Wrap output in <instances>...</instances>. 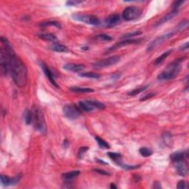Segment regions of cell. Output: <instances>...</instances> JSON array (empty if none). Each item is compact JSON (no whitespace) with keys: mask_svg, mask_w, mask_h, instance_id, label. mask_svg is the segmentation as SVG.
I'll use <instances>...</instances> for the list:
<instances>
[{"mask_svg":"<svg viewBox=\"0 0 189 189\" xmlns=\"http://www.w3.org/2000/svg\"><path fill=\"white\" fill-rule=\"evenodd\" d=\"M89 102L90 103V104L93 106L94 108H98V109H105V106L104 104H103L102 103L98 102L97 101H89Z\"/></svg>","mask_w":189,"mask_h":189,"instance_id":"cell-31","label":"cell"},{"mask_svg":"<svg viewBox=\"0 0 189 189\" xmlns=\"http://www.w3.org/2000/svg\"><path fill=\"white\" fill-rule=\"evenodd\" d=\"M174 36V33H168L165 34V35L161 36L157 38L156 39H154V41H152V42L149 43V45L147 46L146 51L147 52H151V51L154 50L155 48H157L159 46H160L161 44H163L165 42L169 39L170 38H171Z\"/></svg>","mask_w":189,"mask_h":189,"instance_id":"cell-7","label":"cell"},{"mask_svg":"<svg viewBox=\"0 0 189 189\" xmlns=\"http://www.w3.org/2000/svg\"><path fill=\"white\" fill-rule=\"evenodd\" d=\"M81 76L84 78H92V79H98L100 78V75L95 73H84L81 74Z\"/></svg>","mask_w":189,"mask_h":189,"instance_id":"cell-28","label":"cell"},{"mask_svg":"<svg viewBox=\"0 0 189 189\" xmlns=\"http://www.w3.org/2000/svg\"><path fill=\"white\" fill-rule=\"evenodd\" d=\"M87 147H82L81 148L80 151H79L78 152V157L79 158H81L82 157V155L85 153V152H87Z\"/></svg>","mask_w":189,"mask_h":189,"instance_id":"cell-38","label":"cell"},{"mask_svg":"<svg viewBox=\"0 0 189 189\" xmlns=\"http://www.w3.org/2000/svg\"><path fill=\"white\" fill-rule=\"evenodd\" d=\"M188 42H186V43H185L183 45H182L181 47H180V50H186V49H188Z\"/></svg>","mask_w":189,"mask_h":189,"instance_id":"cell-41","label":"cell"},{"mask_svg":"<svg viewBox=\"0 0 189 189\" xmlns=\"http://www.w3.org/2000/svg\"><path fill=\"white\" fill-rule=\"evenodd\" d=\"M120 60H121L120 56H111V57L105 58V59L101 60V61H98V62L93 64V67L94 68L97 69L108 67L113 66L114 64L119 62Z\"/></svg>","mask_w":189,"mask_h":189,"instance_id":"cell-6","label":"cell"},{"mask_svg":"<svg viewBox=\"0 0 189 189\" xmlns=\"http://www.w3.org/2000/svg\"><path fill=\"white\" fill-rule=\"evenodd\" d=\"M50 49L57 53H66L68 51L67 47L66 46L59 44V43H53L52 45H50Z\"/></svg>","mask_w":189,"mask_h":189,"instance_id":"cell-17","label":"cell"},{"mask_svg":"<svg viewBox=\"0 0 189 189\" xmlns=\"http://www.w3.org/2000/svg\"><path fill=\"white\" fill-rule=\"evenodd\" d=\"M188 22L187 20H185L183 22H181L180 24H179L178 27H177V31H183V30H185V28L188 27Z\"/></svg>","mask_w":189,"mask_h":189,"instance_id":"cell-35","label":"cell"},{"mask_svg":"<svg viewBox=\"0 0 189 189\" xmlns=\"http://www.w3.org/2000/svg\"><path fill=\"white\" fill-rule=\"evenodd\" d=\"M110 188H117V187L115 186V185H114V184H111Z\"/></svg>","mask_w":189,"mask_h":189,"instance_id":"cell-43","label":"cell"},{"mask_svg":"<svg viewBox=\"0 0 189 189\" xmlns=\"http://www.w3.org/2000/svg\"><path fill=\"white\" fill-rule=\"evenodd\" d=\"M172 51H173L172 50H170L167 51V52L163 53V54L161 55L160 56H159V57H158V58H157V59L155 60V61H154V64H155V65H158V64H160L162 63L163 61H164V60L166 59V58H167L168 56H169L170 54H171Z\"/></svg>","mask_w":189,"mask_h":189,"instance_id":"cell-24","label":"cell"},{"mask_svg":"<svg viewBox=\"0 0 189 189\" xmlns=\"http://www.w3.org/2000/svg\"><path fill=\"white\" fill-rule=\"evenodd\" d=\"M40 65H41V67L42 68L43 71H44V74H45V75H46V76L47 77V78L49 79V81H50V83L52 84L53 85H54L55 87H58V84H56V81H55L54 76H53V74L52 73V72L50 71V69L48 68V67L47 66V65H46L45 64H44L43 62H41Z\"/></svg>","mask_w":189,"mask_h":189,"instance_id":"cell-12","label":"cell"},{"mask_svg":"<svg viewBox=\"0 0 189 189\" xmlns=\"http://www.w3.org/2000/svg\"><path fill=\"white\" fill-rule=\"evenodd\" d=\"M177 13H178V10L173 9L172 11H171V12H169V13H168V14L166 15V16H163V18H161V19L159 20V21H158L157 23H156L155 26H159V25H163V24L166 23V22H168L169 20L172 19L174 17L176 16Z\"/></svg>","mask_w":189,"mask_h":189,"instance_id":"cell-14","label":"cell"},{"mask_svg":"<svg viewBox=\"0 0 189 189\" xmlns=\"http://www.w3.org/2000/svg\"><path fill=\"white\" fill-rule=\"evenodd\" d=\"M187 157V154L184 152H175L170 155V158L174 163L182 160L185 159Z\"/></svg>","mask_w":189,"mask_h":189,"instance_id":"cell-16","label":"cell"},{"mask_svg":"<svg viewBox=\"0 0 189 189\" xmlns=\"http://www.w3.org/2000/svg\"><path fill=\"white\" fill-rule=\"evenodd\" d=\"M139 152H140V154H141L142 156H143V157H150V156L153 154L152 151L149 148H147V147L140 148V150H139Z\"/></svg>","mask_w":189,"mask_h":189,"instance_id":"cell-26","label":"cell"},{"mask_svg":"<svg viewBox=\"0 0 189 189\" xmlns=\"http://www.w3.org/2000/svg\"><path fill=\"white\" fill-rule=\"evenodd\" d=\"M70 90L73 92H78V93H89L93 92L94 89L88 88V87H71Z\"/></svg>","mask_w":189,"mask_h":189,"instance_id":"cell-21","label":"cell"},{"mask_svg":"<svg viewBox=\"0 0 189 189\" xmlns=\"http://www.w3.org/2000/svg\"><path fill=\"white\" fill-rule=\"evenodd\" d=\"M153 188H161V185H160V183H159V182H156V183H154V185H153Z\"/></svg>","mask_w":189,"mask_h":189,"instance_id":"cell-42","label":"cell"},{"mask_svg":"<svg viewBox=\"0 0 189 189\" xmlns=\"http://www.w3.org/2000/svg\"><path fill=\"white\" fill-rule=\"evenodd\" d=\"M1 40L4 44V47L8 54L9 69L11 70L13 81L19 87H25L27 83V70L25 64L16 56L13 48L6 39L2 37Z\"/></svg>","mask_w":189,"mask_h":189,"instance_id":"cell-1","label":"cell"},{"mask_svg":"<svg viewBox=\"0 0 189 189\" xmlns=\"http://www.w3.org/2000/svg\"><path fill=\"white\" fill-rule=\"evenodd\" d=\"M41 26L42 27H47V26H55L57 27L58 28L61 27V25L60 24L57 22H43V23L41 24Z\"/></svg>","mask_w":189,"mask_h":189,"instance_id":"cell-34","label":"cell"},{"mask_svg":"<svg viewBox=\"0 0 189 189\" xmlns=\"http://www.w3.org/2000/svg\"><path fill=\"white\" fill-rule=\"evenodd\" d=\"M24 118H25V123H26L27 125H29L30 124V123L33 122V113H32V111H25V116H24Z\"/></svg>","mask_w":189,"mask_h":189,"instance_id":"cell-29","label":"cell"},{"mask_svg":"<svg viewBox=\"0 0 189 189\" xmlns=\"http://www.w3.org/2000/svg\"><path fill=\"white\" fill-rule=\"evenodd\" d=\"M63 112L66 118L71 120H75L79 118L81 115V111L78 107L72 104H67L63 107Z\"/></svg>","mask_w":189,"mask_h":189,"instance_id":"cell-5","label":"cell"},{"mask_svg":"<svg viewBox=\"0 0 189 189\" xmlns=\"http://www.w3.org/2000/svg\"><path fill=\"white\" fill-rule=\"evenodd\" d=\"M39 37L43 40L49 41V42H56L57 41V38L54 34L52 33H42L39 35Z\"/></svg>","mask_w":189,"mask_h":189,"instance_id":"cell-22","label":"cell"},{"mask_svg":"<svg viewBox=\"0 0 189 189\" xmlns=\"http://www.w3.org/2000/svg\"><path fill=\"white\" fill-rule=\"evenodd\" d=\"M95 140H96V141H97L98 144V146L101 148V149H109V148H110L109 144H108L105 140H104L102 138H101V137H95Z\"/></svg>","mask_w":189,"mask_h":189,"instance_id":"cell-27","label":"cell"},{"mask_svg":"<svg viewBox=\"0 0 189 189\" xmlns=\"http://www.w3.org/2000/svg\"><path fill=\"white\" fill-rule=\"evenodd\" d=\"M180 61V60H177L168 65L166 70H163V72L158 75L157 78L161 81H167L174 78L181 70Z\"/></svg>","mask_w":189,"mask_h":189,"instance_id":"cell-3","label":"cell"},{"mask_svg":"<svg viewBox=\"0 0 189 189\" xmlns=\"http://www.w3.org/2000/svg\"><path fill=\"white\" fill-rule=\"evenodd\" d=\"M174 166L175 169H176L177 172L179 175L183 177L186 176L188 171V163L186 162V160L185 159L177 161V162H175Z\"/></svg>","mask_w":189,"mask_h":189,"instance_id":"cell-10","label":"cell"},{"mask_svg":"<svg viewBox=\"0 0 189 189\" xmlns=\"http://www.w3.org/2000/svg\"><path fill=\"white\" fill-rule=\"evenodd\" d=\"M142 34L141 31H136V32H133V33H126L125 35H123V36L121 37L122 39H124V40H126V39H131V38L136 36H139Z\"/></svg>","mask_w":189,"mask_h":189,"instance_id":"cell-30","label":"cell"},{"mask_svg":"<svg viewBox=\"0 0 189 189\" xmlns=\"http://www.w3.org/2000/svg\"><path fill=\"white\" fill-rule=\"evenodd\" d=\"M147 87H148V86H145V87H140V88L135 89H134V90H132V92H130L129 93V95H136V94L141 93L142 92L145 91Z\"/></svg>","mask_w":189,"mask_h":189,"instance_id":"cell-33","label":"cell"},{"mask_svg":"<svg viewBox=\"0 0 189 189\" xmlns=\"http://www.w3.org/2000/svg\"><path fill=\"white\" fill-rule=\"evenodd\" d=\"M177 188H180V189H185L188 188V185H187V183H185V181L183 180H180V181L178 182L177 185Z\"/></svg>","mask_w":189,"mask_h":189,"instance_id":"cell-36","label":"cell"},{"mask_svg":"<svg viewBox=\"0 0 189 189\" xmlns=\"http://www.w3.org/2000/svg\"><path fill=\"white\" fill-rule=\"evenodd\" d=\"M143 39H126V40H123L121 42L117 43V44H114L112 47H111L110 48H109L108 50L109 51H113L117 49H119V48L125 47V46L129 45V44H137V43H140Z\"/></svg>","mask_w":189,"mask_h":189,"instance_id":"cell-11","label":"cell"},{"mask_svg":"<svg viewBox=\"0 0 189 189\" xmlns=\"http://www.w3.org/2000/svg\"><path fill=\"white\" fill-rule=\"evenodd\" d=\"M1 183L4 186H8L13 185V179H11L5 175H1Z\"/></svg>","mask_w":189,"mask_h":189,"instance_id":"cell-25","label":"cell"},{"mask_svg":"<svg viewBox=\"0 0 189 189\" xmlns=\"http://www.w3.org/2000/svg\"><path fill=\"white\" fill-rule=\"evenodd\" d=\"M141 13V10L137 7H128L123 12V18L126 21H132L138 18Z\"/></svg>","mask_w":189,"mask_h":189,"instance_id":"cell-4","label":"cell"},{"mask_svg":"<svg viewBox=\"0 0 189 189\" xmlns=\"http://www.w3.org/2000/svg\"><path fill=\"white\" fill-rule=\"evenodd\" d=\"M94 171H95V172H97V173H98V174H101L106 175V176H109V175H110V174L108 173L107 171H104V170H101V169H94Z\"/></svg>","mask_w":189,"mask_h":189,"instance_id":"cell-37","label":"cell"},{"mask_svg":"<svg viewBox=\"0 0 189 189\" xmlns=\"http://www.w3.org/2000/svg\"><path fill=\"white\" fill-rule=\"evenodd\" d=\"M97 39L100 41H103V42H109V41L112 40V37L107 35V34H100L98 36Z\"/></svg>","mask_w":189,"mask_h":189,"instance_id":"cell-32","label":"cell"},{"mask_svg":"<svg viewBox=\"0 0 189 189\" xmlns=\"http://www.w3.org/2000/svg\"><path fill=\"white\" fill-rule=\"evenodd\" d=\"M121 21V17L118 14H112L109 16L105 20V24L107 26L112 27L118 24Z\"/></svg>","mask_w":189,"mask_h":189,"instance_id":"cell-15","label":"cell"},{"mask_svg":"<svg viewBox=\"0 0 189 189\" xmlns=\"http://www.w3.org/2000/svg\"><path fill=\"white\" fill-rule=\"evenodd\" d=\"M153 96H154V94H153V93L148 94L147 95H145L143 98H140V101H146V100H147V99L151 98L153 97Z\"/></svg>","mask_w":189,"mask_h":189,"instance_id":"cell-40","label":"cell"},{"mask_svg":"<svg viewBox=\"0 0 189 189\" xmlns=\"http://www.w3.org/2000/svg\"><path fill=\"white\" fill-rule=\"evenodd\" d=\"M162 136L163 143L166 144V146H170L171 143H172V135H171L169 132H165Z\"/></svg>","mask_w":189,"mask_h":189,"instance_id":"cell-23","label":"cell"},{"mask_svg":"<svg viewBox=\"0 0 189 189\" xmlns=\"http://www.w3.org/2000/svg\"><path fill=\"white\" fill-rule=\"evenodd\" d=\"M85 66L84 64H67L64 66V69L68 71L78 73L84 70Z\"/></svg>","mask_w":189,"mask_h":189,"instance_id":"cell-13","label":"cell"},{"mask_svg":"<svg viewBox=\"0 0 189 189\" xmlns=\"http://www.w3.org/2000/svg\"><path fill=\"white\" fill-rule=\"evenodd\" d=\"M79 174H80V171H73L63 174L61 177H62V179L64 180H65V181H70V180H73V179L78 177Z\"/></svg>","mask_w":189,"mask_h":189,"instance_id":"cell-19","label":"cell"},{"mask_svg":"<svg viewBox=\"0 0 189 189\" xmlns=\"http://www.w3.org/2000/svg\"><path fill=\"white\" fill-rule=\"evenodd\" d=\"M0 67H1L2 75H6L9 69V61L8 56L4 47H2L0 50Z\"/></svg>","mask_w":189,"mask_h":189,"instance_id":"cell-8","label":"cell"},{"mask_svg":"<svg viewBox=\"0 0 189 189\" xmlns=\"http://www.w3.org/2000/svg\"><path fill=\"white\" fill-rule=\"evenodd\" d=\"M108 156L114 161L116 164H118L119 166L120 164L122 163V156L118 153H115V152H108L107 153Z\"/></svg>","mask_w":189,"mask_h":189,"instance_id":"cell-20","label":"cell"},{"mask_svg":"<svg viewBox=\"0 0 189 189\" xmlns=\"http://www.w3.org/2000/svg\"><path fill=\"white\" fill-rule=\"evenodd\" d=\"M31 111L33 113L32 123H33L34 128L40 133L44 134L47 130V126H46L45 119H44L42 109L38 106H33Z\"/></svg>","mask_w":189,"mask_h":189,"instance_id":"cell-2","label":"cell"},{"mask_svg":"<svg viewBox=\"0 0 189 189\" xmlns=\"http://www.w3.org/2000/svg\"><path fill=\"white\" fill-rule=\"evenodd\" d=\"M73 19L80 21L87 25H98L99 24L98 19L96 16L92 15H81V14H75L73 16Z\"/></svg>","mask_w":189,"mask_h":189,"instance_id":"cell-9","label":"cell"},{"mask_svg":"<svg viewBox=\"0 0 189 189\" xmlns=\"http://www.w3.org/2000/svg\"><path fill=\"white\" fill-rule=\"evenodd\" d=\"M79 106H80L81 109L84 112H90L94 109V107L90 104V103L89 102V101H80L78 103Z\"/></svg>","mask_w":189,"mask_h":189,"instance_id":"cell-18","label":"cell"},{"mask_svg":"<svg viewBox=\"0 0 189 189\" xmlns=\"http://www.w3.org/2000/svg\"><path fill=\"white\" fill-rule=\"evenodd\" d=\"M82 2L81 1H69L67 2V5L69 6L70 5H78L79 3Z\"/></svg>","mask_w":189,"mask_h":189,"instance_id":"cell-39","label":"cell"}]
</instances>
